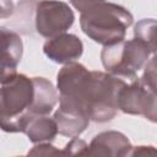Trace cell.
<instances>
[{
  "label": "cell",
  "mask_w": 157,
  "mask_h": 157,
  "mask_svg": "<svg viewBox=\"0 0 157 157\" xmlns=\"http://www.w3.org/2000/svg\"><path fill=\"white\" fill-rule=\"evenodd\" d=\"M132 146L129 139L115 130L102 131L96 135L88 145V155L124 157L130 156Z\"/></svg>",
  "instance_id": "obj_7"
},
{
  "label": "cell",
  "mask_w": 157,
  "mask_h": 157,
  "mask_svg": "<svg viewBox=\"0 0 157 157\" xmlns=\"http://www.w3.org/2000/svg\"><path fill=\"white\" fill-rule=\"evenodd\" d=\"M142 115L147 120L157 123V93L153 92L152 90H150L148 87H147V94H146Z\"/></svg>",
  "instance_id": "obj_15"
},
{
  "label": "cell",
  "mask_w": 157,
  "mask_h": 157,
  "mask_svg": "<svg viewBox=\"0 0 157 157\" xmlns=\"http://www.w3.org/2000/svg\"><path fill=\"white\" fill-rule=\"evenodd\" d=\"M58 124L59 134L67 137H77L88 126L90 118L83 113L59 107L53 117Z\"/></svg>",
  "instance_id": "obj_11"
},
{
  "label": "cell",
  "mask_w": 157,
  "mask_h": 157,
  "mask_svg": "<svg viewBox=\"0 0 157 157\" xmlns=\"http://www.w3.org/2000/svg\"><path fill=\"white\" fill-rule=\"evenodd\" d=\"M43 52L54 63L69 64L82 55L83 44L77 36L61 33L49 38L43 45Z\"/></svg>",
  "instance_id": "obj_6"
},
{
  "label": "cell",
  "mask_w": 157,
  "mask_h": 157,
  "mask_svg": "<svg viewBox=\"0 0 157 157\" xmlns=\"http://www.w3.org/2000/svg\"><path fill=\"white\" fill-rule=\"evenodd\" d=\"M103 1H105V0H70L71 5L80 12H85L86 10L93 7L94 5L103 2Z\"/></svg>",
  "instance_id": "obj_18"
},
{
  "label": "cell",
  "mask_w": 157,
  "mask_h": 157,
  "mask_svg": "<svg viewBox=\"0 0 157 157\" xmlns=\"http://www.w3.org/2000/svg\"><path fill=\"white\" fill-rule=\"evenodd\" d=\"M147 94V87L142 82L141 78L135 77L128 85L125 83L124 87L119 92L118 97V107L125 114H135L142 115L145 101Z\"/></svg>",
  "instance_id": "obj_9"
},
{
  "label": "cell",
  "mask_w": 157,
  "mask_h": 157,
  "mask_svg": "<svg viewBox=\"0 0 157 157\" xmlns=\"http://www.w3.org/2000/svg\"><path fill=\"white\" fill-rule=\"evenodd\" d=\"M135 38L141 39L147 44L152 54L157 53V20L144 18L140 20L134 28Z\"/></svg>",
  "instance_id": "obj_13"
},
{
  "label": "cell",
  "mask_w": 157,
  "mask_h": 157,
  "mask_svg": "<svg viewBox=\"0 0 157 157\" xmlns=\"http://www.w3.org/2000/svg\"><path fill=\"white\" fill-rule=\"evenodd\" d=\"M64 155H71V156H75V155H88V145L78 139V137H72L67 144L66 146L64 147Z\"/></svg>",
  "instance_id": "obj_16"
},
{
  "label": "cell",
  "mask_w": 157,
  "mask_h": 157,
  "mask_svg": "<svg viewBox=\"0 0 157 157\" xmlns=\"http://www.w3.org/2000/svg\"><path fill=\"white\" fill-rule=\"evenodd\" d=\"M126 82L109 72L93 71V91L90 104V119L96 123L112 120L118 110V97Z\"/></svg>",
  "instance_id": "obj_4"
},
{
  "label": "cell",
  "mask_w": 157,
  "mask_h": 157,
  "mask_svg": "<svg viewBox=\"0 0 157 157\" xmlns=\"http://www.w3.org/2000/svg\"><path fill=\"white\" fill-rule=\"evenodd\" d=\"M157 156V148L152 146H137L132 147L130 156Z\"/></svg>",
  "instance_id": "obj_19"
},
{
  "label": "cell",
  "mask_w": 157,
  "mask_h": 157,
  "mask_svg": "<svg viewBox=\"0 0 157 157\" xmlns=\"http://www.w3.org/2000/svg\"><path fill=\"white\" fill-rule=\"evenodd\" d=\"M13 12V4L11 0H1V18H5Z\"/></svg>",
  "instance_id": "obj_20"
},
{
  "label": "cell",
  "mask_w": 157,
  "mask_h": 157,
  "mask_svg": "<svg viewBox=\"0 0 157 157\" xmlns=\"http://www.w3.org/2000/svg\"><path fill=\"white\" fill-rule=\"evenodd\" d=\"M33 80L23 74H15L1 80L0 125L6 132H23L32 118L28 109L33 102Z\"/></svg>",
  "instance_id": "obj_2"
},
{
  "label": "cell",
  "mask_w": 157,
  "mask_h": 157,
  "mask_svg": "<svg viewBox=\"0 0 157 157\" xmlns=\"http://www.w3.org/2000/svg\"><path fill=\"white\" fill-rule=\"evenodd\" d=\"M28 155H36V156H54V155H64V151H59L56 150L53 145H50L49 142H40L39 145L34 146Z\"/></svg>",
  "instance_id": "obj_17"
},
{
  "label": "cell",
  "mask_w": 157,
  "mask_h": 157,
  "mask_svg": "<svg viewBox=\"0 0 157 157\" xmlns=\"http://www.w3.org/2000/svg\"><path fill=\"white\" fill-rule=\"evenodd\" d=\"M23 132L33 144H40L54 140L59 129L54 118L48 115H32Z\"/></svg>",
  "instance_id": "obj_12"
},
{
  "label": "cell",
  "mask_w": 157,
  "mask_h": 157,
  "mask_svg": "<svg viewBox=\"0 0 157 157\" xmlns=\"http://www.w3.org/2000/svg\"><path fill=\"white\" fill-rule=\"evenodd\" d=\"M1 34V80L15 75L16 67L22 58L23 44L21 37L5 27L0 28Z\"/></svg>",
  "instance_id": "obj_8"
},
{
  "label": "cell",
  "mask_w": 157,
  "mask_h": 157,
  "mask_svg": "<svg viewBox=\"0 0 157 157\" xmlns=\"http://www.w3.org/2000/svg\"><path fill=\"white\" fill-rule=\"evenodd\" d=\"M75 15L70 6L59 0H43L36 6V31L44 38L65 33L74 23Z\"/></svg>",
  "instance_id": "obj_5"
},
{
  "label": "cell",
  "mask_w": 157,
  "mask_h": 157,
  "mask_svg": "<svg viewBox=\"0 0 157 157\" xmlns=\"http://www.w3.org/2000/svg\"><path fill=\"white\" fill-rule=\"evenodd\" d=\"M134 17L125 7L113 2H99L81 12L82 32L96 43L110 45L125 38L126 28L132 25Z\"/></svg>",
  "instance_id": "obj_1"
},
{
  "label": "cell",
  "mask_w": 157,
  "mask_h": 157,
  "mask_svg": "<svg viewBox=\"0 0 157 157\" xmlns=\"http://www.w3.org/2000/svg\"><path fill=\"white\" fill-rule=\"evenodd\" d=\"M140 78L150 90L157 93V53L152 59H150V61H147L144 74Z\"/></svg>",
  "instance_id": "obj_14"
},
{
  "label": "cell",
  "mask_w": 157,
  "mask_h": 157,
  "mask_svg": "<svg viewBox=\"0 0 157 157\" xmlns=\"http://www.w3.org/2000/svg\"><path fill=\"white\" fill-rule=\"evenodd\" d=\"M150 54V48L141 39H123L118 43L104 45L101 53V60L109 74L134 80L137 71L147 61Z\"/></svg>",
  "instance_id": "obj_3"
},
{
  "label": "cell",
  "mask_w": 157,
  "mask_h": 157,
  "mask_svg": "<svg viewBox=\"0 0 157 157\" xmlns=\"http://www.w3.org/2000/svg\"><path fill=\"white\" fill-rule=\"evenodd\" d=\"M34 86L33 102L28 109L32 115H48L59 101V94L53 83L44 77H32Z\"/></svg>",
  "instance_id": "obj_10"
}]
</instances>
